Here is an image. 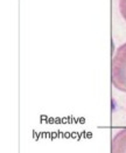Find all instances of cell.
Returning <instances> with one entry per match:
<instances>
[{"label":"cell","instance_id":"cell-2","mask_svg":"<svg viewBox=\"0 0 126 153\" xmlns=\"http://www.w3.org/2000/svg\"><path fill=\"white\" fill-rule=\"evenodd\" d=\"M111 153H126V128L119 130L113 136Z\"/></svg>","mask_w":126,"mask_h":153},{"label":"cell","instance_id":"cell-1","mask_svg":"<svg viewBox=\"0 0 126 153\" xmlns=\"http://www.w3.org/2000/svg\"><path fill=\"white\" fill-rule=\"evenodd\" d=\"M111 81L116 89L126 92V42L114 51L111 64Z\"/></svg>","mask_w":126,"mask_h":153},{"label":"cell","instance_id":"cell-3","mask_svg":"<svg viewBox=\"0 0 126 153\" xmlns=\"http://www.w3.org/2000/svg\"><path fill=\"white\" fill-rule=\"evenodd\" d=\"M119 12L122 14V16L124 18V20L126 21V0H119Z\"/></svg>","mask_w":126,"mask_h":153}]
</instances>
